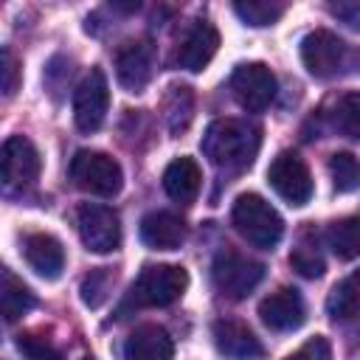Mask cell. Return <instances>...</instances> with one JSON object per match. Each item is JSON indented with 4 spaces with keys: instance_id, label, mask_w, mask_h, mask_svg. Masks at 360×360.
<instances>
[{
    "instance_id": "cell-1",
    "label": "cell",
    "mask_w": 360,
    "mask_h": 360,
    "mask_svg": "<svg viewBox=\"0 0 360 360\" xmlns=\"http://www.w3.org/2000/svg\"><path fill=\"white\" fill-rule=\"evenodd\" d=\"M259 127L239 121V118H219L214 121L200 146L202 155L217 166V169H228V172H242L253 163L256 152H259Z\"/></svg>"
},
{
    "instance_id": "cell-2",
    "label": "cell",
    "mask_w": 360,
    "mask_h": 360,
    "mask_svg": "<svg viewBox=\"0 0 360 360\" xmlns=\"http://www.w3.org/2000/svg\"><path fill=\"white\" fill-rule=\"evenodd\" d=\"M231 217H233V228L239 231V236L259 250L276 248L284 233V219L278 217V211L253 191L236 197Z\"/></svg>"
},
{
    "instance_id": "cell-3",
    "label": "cell",
    "mask_w": 360,
    "mask_h": 360,
    "mask_svg": "<svg viewBox=\"0 0 360 360\" xmlns=\"http://www.w3.org/2000/svg\"><path fill=\"white\" fill-rule=\"evenodd\" d=\"M301 62H304V68L315 79H335V76H343V73L354 70L360 56L338 34L318 28V31L304 37V42H301Z\"/></svg>"
},
{
    "instance_id": "cell-4",
    "label": "cell",
    "mask_w": 360,
    "mask_h": 360,
    "mask_svg": "<svg viewBox=\"0 0 360 360\" xmlns=\"http://www.w3.org/2000/svg\"><path fill=\"white\" fill-rule=\"evenodd\" d=\"M188 287V273L177 264H146L129 290L135 307H169Z\"/></svg>"
},
{
    "instance_id": "cell-5",
    "label": "cell",
    "mask_w": 360,
    "mask_h": 360,
    "mask_svg": "<svg viewBox=\"0 0 360 360\" xmlns=\"http://www.w3.org/2000/svg\"><path fill=\"white\" fill-rule=\"evenodd\" d=\"M70 180L96 197H115L124 183V172L118 160L96 149H79L70 160Z\"/></svg>"
},
{
    "instance_id": "cell-6",
    "label": "cell",
    "mask_w": 360,
    "mask_h": 360,
    "mask_svg": "<svg viewBox=\"0 0 360 360\" xmlns=\"http://www.w3.org/2000/svg\"><path fill=\"white\" fill-rule=\"evenodd\" d=\"M211 278L222 295L239 301V298H248L259 287V281L264 278V264L228 248V250H219L214 256Z\"/></svg>"
},
{
    "instance_id": "cell-7",
    "label": "cell",
    "mask_w": 360,
    "mask_h": 360,
    "mask_svg": "<svg viewBox=\"0 0 360 360\" xmlns=\"http://www.w3.org/2000/svg\"><path fill=\"white\" fill-rule=\"evenodd\" d=\"M76 228L87 250L112 253L121 245V219L110 205L82 202L76 211Z\"/></svg>"
},
{
    "instance_id": "cell-8",
    "label": "cell",
    "mask_w": 360,
    "mask_h": 360,
    "mask_svg": "<svg viewBox=\"0 0 360 360\" xmlns=\"http://www.w3.org/2000/svg\"><path fill=\"white\" fill-rule=\"evenodd\" d=\"M231 90H233V98L239 101L242 110L262 112L276 98V76L262 62H245V65H239L233 70Z\"/></svg>"
},
{
    "instance_id": "cell-9",
    "label": "cell",
    "mask_w": 360,
    "mask_h": 360,
    "mask_svg": "<svg viewBox=\"0 0 360 360\" xmlns=\"http://www.w3.org/2000/svg\"><path fill=\"white\" fill-rule=\"evenodd\" d=\"M107 110H110V84H107V76L93 68L82 84L76 87V96H73V121L82 132H96L104 118H107Z\"/></svg>"
},
{
    "instance_id": "cell-10",
    "label": "cell",
    "mask_w": 360,
    "mask_h": 360,
    "mask_svg": "<svg viewBox=\"0 0 360 360\" xmlns=\"http://www.w3.org/2000/svg\"><path fill=\"white\" fill-rule=\"evenodd\" d=\"M267 180L281 200L290 205H307L312 197V174L295 152H281L267 169Z\"/></svg>"
},
{
    "instance_id": "cell-11",
    "label": "cell",
    "mask_w": 360,
    "mask_h": 360,
    "mask_svg": "<svg viewBox=\"0 0 360 360\" xmlns=\"http://www.w3.org/2000/svg\"><path fill=\"white\" fill-rule=\"evenodd\" d=\"M42 160L37 146L22 138V135H11L3 143V183L6 188H31L39 177Z\"/></svg>"
},
{
    "instance_id": "cell-12",
    "label": "cell",
    "mask_w": 360,
    "mask_h": 360,
    "mask_svg": "<svg viewBox=\"0 0 360 360\" xmlns=\"http://www.w3.org/2000/svg\"><path fill=\"white\" fill-rule=\"evenodd\" d=\"M155 73V48L149 39L129 42L115 56V76L129 93H141Z\"/></svg>"
},
{
    "instance_id": "cell-13",
    "label": "cell",
    "mask_w": 360,
    "mask_h": 360,
    "mask_svg": "<svg viewBox=\"0 0 360 360\" xmlns=\"http://www.w3.org/2000/svg\"><path fill=\"white\" fill-rule=\"evenodd\" d=\"M259 318L273 332H292L304 323L307 307H304V298L298 295V290L281 287L259 304Z\"/></svg>"
},
{
    "instance_id": "cell-14",
    "label": "cell",
    "mask_w": 360,
    "mask_h": 360,
    "mask_svg": "<svg viewBox=\"0 0 360 360\" xmlns=\"http://www.w3.org/2000/svg\"><path fill=\"white\" fill-rule=\"evenodd\" d=\"M217 48H219V31L211 22L200 20L183 37V42L177 48V65L191 70V73H197V70H202L214 59Z\"/></svg>"
},
{
    "instance_id": "cell-15",
    "label": "cell",
    "mask_w": 360,
    "mask_h": 360,
    "mask_svg": "<svg viewBox=\"0 0 360 360\" xmlns=\"http://www.w3.org/2000/svg\"><path fill=\"white\" fill-rule=\"evenodd\" d=\"M141 242L152 250H177L186 242V222L169 211H152L141 219Z\"/></svg>"
},
{
    "instance_id": "cell-16",
    "label": "cell",
    "mask_w": 360,
    "mask_h": 360,
    "mask_svg": "<svg viewBox=\"0 0 360 360\" xmlns=\"http://www.w3.org/2000/svg\"><path fill=\"white\" fill-rule=\"evenodd\" d=\"M22 256L34 273L42 278H59L65 270V248L56 236L51 233H31L22 242Z\"/></svg>"
},
{
    "instance_id": "cell-17",
    "label": "cell",
    "mask_w": 360,
    "mask_h": 360,
    "mask_svg": "<svg viewBox=\"0 0 360 360\" xmlns=\"http://www.w3.org/2000/svg\"><path fill=\"white\" fill-rule=\"evenodd\" d=\"M124 354L129 360H166L174 354V343L163 326L143 323L129 332V338L124 343Z\"/></svg>"
},
{
    "instance_id": "cell-18",
    "label": "cell",
    "mask_w": 360,
    "mask_h": 360,
    "mask_svg": "<svg viewBox=\"0 0 360 360\" xmlns=\"http://www.w3.org/2000/svg\"><path fill=\"white\" fill-rule=\"evenodd\" d=\"M214 343H217V352L225 357H262L264 354L259 338L239 321H217Z\"/></svg>"
},
{
    "instance_id": "cell-19",
    "label": "cell",
    "mask_w": 360,
    "mask_h": 360,
    "mask_svg": "<svg viewBox=\"0 0 360 360\" xmlns=\"http://www.w3.org/2000/svg\"><path fill=\"white\" fill-rule=\"evenodd\" d=\"M200 180L202 177H200V166L194 158H177L163 172V188L180 205L194 202V197L200 194Z\"/></svg>"
},
{
    "instance_id": "cell-20",
    "label": "cell",
    "mask_w": 360,
    "mask_h": 360,
    "mask_svg": "<svg viewBox=\"0 0 360 360\" xmlns=\"http://www.w3.org/2000/svg\"><path fill=\"white\" fill-rule=\"evenodd\" d=\"M326 312L332 321H349L360 312V270L346 276L326 298Z\"/></svg>"
},
{
    "instance_id": "cell-21",
    "label": "cell",
    "mask_w": 360,
    "mask_h": 360,
    "mask_svg": "<svg viewBox=\"0 0 360 360\" xmlns=\"http://www.w3.org/2000/svg\"><path fill=\"white\" fill-rule=\"evenodd\" d=\"M326 242L338 259L343 262L357 259L360 256V217H343L332 222L326 231Z\"/></svg>"
},
{
    "instance_id": "cell-22",
    "label": "cell",
    "mask_w": 360,
    "mask_h": 360,
    "mask_svg": "<svg viewBox=\"0 0 360 360\" xmlns=\"http://www.w3.org/2000/svg\"><path fill=\"white\" fill-rule=\"evenodd\" d=\"M0 304H3V318L11 323L20 315H25L34 307V292L6 267L3 270V287H0Z\"/></svg>"
},
{
    "instance_id": "cell-23",
    "label": "cell",
    "mask_w": 360,
    "mask_h": 360,
    "mask_svg": "<svg viewBox=\"0 0 360 360\" xmlns=\"http://www.w3.org/2000/svg\"><path fill=\"white\" fill-rule=\"evenodd\" d=\"M287 8V0H233V11L242 22L259 28L276 22Z\"/></svg>"
},
{
    "instance_id": "cell-24",
    "label": "cell",
    "mask_w": 360,
    "mask_h": 360,
    "mask_svg": "<svg viewBox=\"0 0 360 360\" xmlns=\"http://www.w3.org/2000/svg\"><path fill=\"white\" fill-rule=\"evenodd\" d=\"M290 264L304 276V278H318V276H323V256H321V250H318V239L312 236V231H307L301 239H298V245L292 248V253H290Z\"/></svg>"
},
{
    "instance_id": "cell-25",
    "label": "cell",
    "mask_w": 360,
    "mask_h": 360,
    "mask_svg": "<svg viewBox=\"0 0 360 360\" xmlns=\"http://www.w3.org/2000/svg\"><path fill=\"white\" fill-rule=\"evenodd\" d=\"M329 174L340 194L360 188V160L352 152H335L329 158Z\"/></svg>"
},
{
    "instance_id": "cell-26",
    "label": "cell",
    "mask_w": 360,
    "mask_h": 360,
    "mask_svg": "<svg viewBox=\"0 0 360 360\" xmlns=\"http://www.w3.org/2000/svg\"><path fill=\"white\" fill-rule=\"evenodd\" d=\"M191 112H194V96L188 87H174L172 96L166 98V124L172 135H180L188 124H191Z\"/></svg>"
},
{
    "instance_id": "cell-27",
    "label": "cell",
    "mask_w": 360,
    "mask_h": 360,
    "mask_svg": "<svg viewBox=\"0 0 360 360\" xmlns=\"http://www.w3.org/2000/svg\"><path fill=\"white\" fill-rule=\"evenodd\" d=\"M332 124L346 138L360 141V93H346L338 98L335 112H332Z\"/></svg>"
},
{
    "instance_id": "cell-28",
    "label": "cell",
    "mask_w": 360,
    "mask_h": 360,
    "mask_svg": "<svg viewBox=\"0 0 360 360\" xmlns=\"http://www.w3.org/2000/svg\"><path fill=\"white\" fill-rule=\"evenodd\" d=\"M110 287H112V273L104 270V267H98V270H93L82 281V301L87 307H93V309L101 307L107 301V295H110Z\"/></svg>"
},
{
    "instance_id": "cell-29",
    "label": "cell",
    "mask_w": 360,
    "mask_h": 360,
    "mask_svg": "<svg viewBox=\"0 0 360 360\" xmlns=\"http://www.w3.org/2000/svg\"><path fill=\"white\" fill-rule=\"evenodd\" d=\"M326 8L332 17H338L349 28L360 31V0H326Z\"/></svg>"
},
{
    "instance_id": "cell-30",
    "label": "cell",
    "mask_w": 360,
    "mask_h": 360,
    "mask_svg": "<svg viewBox=\"0 0 360 360\" xmlns=\"http://www.w3.org/2000/svg\"><path fill=\"white\" fill-rule=\"evenodd\" d=\"M17 349L28 357H59V349H53L48 340H39L37 335H20Z\"/></svg>"
},
{
    "instance_id": "cell-31",
    "label": "cell",
    "mask_w": 360,
    "mask_h": 360,
    "mask_svg": "<svg viewBox=\"0 0 360 360\" xmlns=\"http://www.w3.org/2000/svg\"><path fill=\"white\" fill-rule=\"evenodd\" d=\"M20 84V65H17V56L11 53V48H3V93L6 96H14Z\"/></svg>"
},
{
    "instance_id": "cell-32",
    "label": "cell",
    "mask_w": 360,
    "mask_h": 360,
    "mask_svg": "<svg viewBox=\"0 0 360 360\" xmlns=\"http://www.w3.org/2000/svg\"><path fill=\"white\" fill-rule=\"evenodd\" d=\"M295 354H298V357H321V360H329V357H332V349H329V343H326L323 338H312V340H307Z\"/></svg>"
},
{
    "instance_id": "cell-33",
    "label": "cell",
    "mask_w": 360,
    "mask_h": 360,
    "mask_svg": "<svg viewBox=\"0 0 360 360\" xmlns=\"http://www.w3.org/2000/svg\"><path fill=\"white\" fill-rule=\"evenodd\" d=\"M118 14H135L141 6H143V0H107Z\"/></svg>"
}]
</instances>
